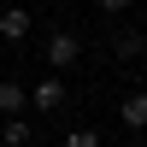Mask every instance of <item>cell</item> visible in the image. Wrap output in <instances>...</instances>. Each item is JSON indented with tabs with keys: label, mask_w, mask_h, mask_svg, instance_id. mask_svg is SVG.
I'll list each match as a JSON object with an SVG mask.
<instances>
[{
	"label": "cell",
	"mask_w": 147,
	"mask_h": 147,
	"mask_svg": "<svg viewBox=\"0 0 147 147\" xmlns=\"http://www.w3.org/2000/svg\"><path fill=\"white\" fill-rule=\"evenodd\" d=\"M59 147H100V129H65Z\"/></svg>",
	"instance_id": "cell-8"
},
{
	"label": "cell",
	"mask_w": 147,
	"mask_h": 147,
	"mask_svg": "<svg viewBox=\"0 0 147 147\" xmlns=\"http://www.w3.org/2000/svg\"><path fill=\"white\" fill-rule=\"evenodd\" d=\"M0 35H6V41H24V35H30V12H24V6L0 12Z\"/></svg>",
	"instance_id": "cell-6"
},
{
	"label": "cell",
	"mask_w": 147,
	"mask_h": 147,
	"mask_svg": "<svg viewBox=\"0 0 147 147\" xmlns=\"http://www.w3.org/2000/svg\"><path fill=\"white\" fill-rule=\"evenodd\" d=\"M118 118H124V129H147V88H136V94H124V100H118Z\"/></svg>",
	"instance_id": "cell-3"
},
{
	"label": "cell",
	"mask_w": 147,
	"mask_h": 147,
	"mask_svg": "<svg viewBox=\"0 0 147 147\" xmlns=\"http://www.w3.org/2000/svg\"><path fill=\"white\" fill-rule=\"evenodd\" d=\"M35 136H30V118H6L0 124V147H30Z\"/></svg>",
	"instance_id": "cell-7"
},
{
	"label": "cell",
	"mask_w": 147,
	"mask_h": 147,
	"mask_svg": "<svg viewBox=\"0 0 147 147\" xmlns=\"http://www.w3.org/2000/svg\"><path fill=\"white\" fill-rule=\"evenodd\" d=\"M77 53H82L77 35H71V30H53V35H47V77H65V71L77 65Z\"/></svg>",
	"instance_id": "cell-1"
},
{
	"label": "cell",
	"mask_w": 147,
	"mask_h": 147,
	"mask_svg": "<svg viewBox=\"0 0 147 147\" xmlns=\"http://www.w3.org/2000/svg\"><path fill=\"white\" fill-rule=\"evenodd\" d=\"M30 112V88H24V82H0V118H24Z\"/></svg>",
	"instance_id": "cell-4"
},
{
	"label": "cell",
	"mask_w": 147,
	"mask_h": 147,
	"mask_svg": "<svg viewBox=\"0 0 147 147\" xmlns=\"http://www.w3.org/2000/svg\"><path fill=\"white\" fill-rule=\"evenodd\" d=\"M112 53H118V59L129 65V59H141V53H147V35H141V30H129V24H124V30L112 35Z\"/></svg>",
	"instance_id": "cell-5"
},
{
	"label": "cell",
	"mask_w": 147,
	"mask_h": 147,
	"mask_svg": "<svg viewBox=\"0 0 147 147\" xmlns=\"http://www.w3.org/2000/svg\"><path fill=\"white\" fill-rule=\"evenodd\" d=\"M65 100H71L65 77H41V82L30 88V106H35V112H65Z\"/></svg>",
	"instance_id": "cell-2"
}]
</instances>
